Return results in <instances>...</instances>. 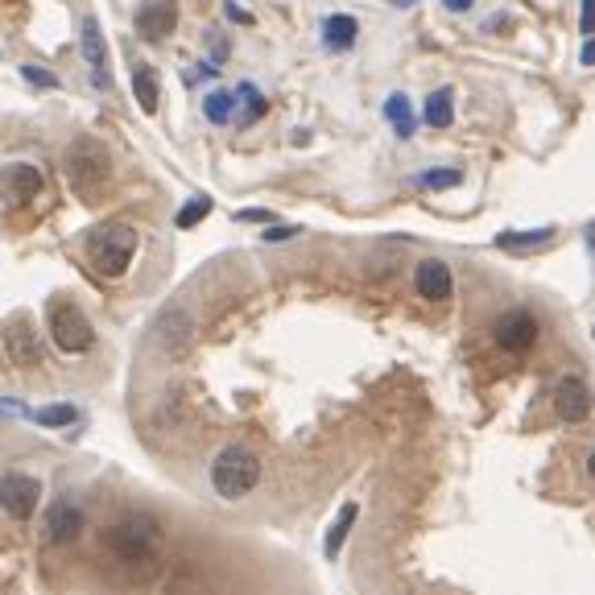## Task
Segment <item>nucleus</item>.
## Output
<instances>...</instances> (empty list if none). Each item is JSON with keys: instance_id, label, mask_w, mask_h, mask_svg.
<instances>
[{"instance_id": "17", "label": "nucleus", "mask_w": 595, "mask_h": 595, "mask_svg": "<svg viewBox=\"0 0 595 595\" xmlns=\"http://www.w3.org/2000/svg\"><path fill=\"white\" fill-rule=\"evenodd\" d=\"M355 37H360V21L348 18V13H331V18L323 21V42L331 50H348Z\"/></svg>"}, {"instance_id": "23", "label": "nucleus", "mask_w": 595, "mask_h": 595, "mask_svg": "<svg viewBox=\"0 0 595 595\" xmlns=\"http://www.w3.org/2000/svg\"><path fill=\"white\" fill-rule=\"evenodd\" d=\"M30 418H34L37 427H50V430H58V427H71L74 418H79V409H74V406H67V401H62V406L34 409V413H30Z\"/></svg>"}, {"instance_id": "16", "label": "nucleus", "mask_w": 595, "mask_h": 595, "mask_svg": "<svg viewBox=\"0 0 595 595\" xmlns=\"http://www.w3.org/2000/svg\"><path fill=\"white\" fill-rule=\"evenodd\" d=\"M455 120V100H451V88H434L422 104V125L427 129H446Z\"/></svg>"}, {"instance_id": "7", "label": "nucleus", "mask_w": 595, "mask_h": 595, "mask_svg": "<svg viewBox=\"0 0 595 595\" xmlns=\"http://www.w3.org/2000/svg\"><path fill=\"white\" fill-rule=\"evenodd\" d=\"M492 339H497V348L501 352H529L534 343H538V318L529 315V311H504L501 318H497V327H492Z\"/></svg>"}, {"instance_id": "2", "label": "nucleus", "mask_w": 595, "mask_h": 595, "mask_svg": "<svg viewBox=\"0 0 595 595\" xmlns=\"http://www.w3.org/2000/svg\"><path fill=\"white\" fill-rule=\"evenodd\" d=\"M257 483H260V459L248 446L232 443L211 459V488H215V497H223V501H244Z\"/></svg>"}, {"instance_id": "14", "label": "nucleus", "mask_w": 595, "mask_h": 595, "mask_svg": "<svg viewBox=\"0 0 595 595\" xmlns=\"http://www.w3.org/2000/svg\"><path fill=\"white\" fill-rule=\"evenodd\" d=\"M79 534H83V513H79V504L55 501L46 509V541H50V546L74 541Z\"/></svg>"}, {"instance_id": "13", "label": "nucleus", "mask_w": 595, "mask_h": 595, "mask_svg": "<svg viewBox=\"0 0 595 595\" xmlns=\"http://www.w3.org/2000/svg\"><path fill=\"white\" fill-rule=\"evenodd\" d=\"M413 290L427 298V302H446L451 290H455V278L439 257H427L418 269H413Z\"/></svg>"}, {"instance_id": "33", "label": "nucleus", "mask_w": 595, "mask_h": 595, "mask_svg": "<svg viewBox=\"0 0 595 595\" xmlns=\"http://www.w3.org/2000/svg\"><path fill=\"white\" fill-rule=\"evenodd\" d=\"M389 4H397V9H413L418 0H389Z\"/></svg>"}, {"instance_id": "12", "label": "nucleus", "mask_w": 595, "mask_h": 595, "mask_svg": "<svg viewBox=\"0 0 595 595\" xmlns=\"http://www.w3.org/2000/svg\"><path fill=\"white\" fill-rule=\"evenodd\" d=\"M174 25H178L174 0H149L145 9L137 13V34L145 37V42H166L174 34Z\"/></svg>"}, {"instance_id": "25", "label": "nucleus", "mask_w": 595, "mask_h": 595, "mask_svg": "<svg viewBox=\"0 0 595 595\" xmlns=\"http://www.w3.org/2000/svg\"><path fill=\"white\" fill-rule=\"evenodd\" d=\"M207 211H211V199H207V195H199V199H190V203L178 211V220H174V223L186 232V228H195L199 220H207Z\"/></svg>"}, {"instance_id": "3", "label": "nucleus", "mask_w": 595, "mask_h": 595, "mask_svg": "<svg viewBox=\"0 0 595 595\" xmlns=\"http://www.w3.org/2000/svg\"><path fill=\"white\" fill-rule=\"evenodd\" d=\"M112 174V158L104 141H95V137H79L71 149H67V183L83 195V199H92L100 186L108 183Z\"/></svg>"}, {"instance_id": "4", "label": "nucleus", "mask_w": 595, "mask_h": 595, "mask_svg": "<svg viewBox=\"0 0 595 595\" xmlns=\"http://www.w3.org/2000/svg\"><path fill=\"white\" fill-rule=\"evenodd\" d=\"M88 253H92V265L104 278H125L132 253H137V232H132L129 223H108V228L92 232Z\"/></svg>"}, {"instance_id": "24", "label": "nucleus", "mask_w": 595, "mask_h": 595, "mask_svg": "<svg viewBox=\"0 0 595 595\" xmlns=\"http://www.w3.org/2000/svg\"><path fill=\"white\" fill-rule=\"evenodd\" d=\"M232 104H236V95L232 92H211L203 104L207 120H211V125H228V120H232Z\"/></svg>"}, {"instance_id": "20", "label": "nucleus", "mask_w": 595, "mask_h": 595, "mask_svg": "<svg viewBox=\"0 0 595 595\" xmlns=\"http://www.w3.org/2000/svg\"><path fill=\"white\" fill-rule=\"evenodd\" d=\"M132 95H137L141 112H158L162 92H158V74H153V67H137V71H132Z\"/></svg>"}, {"instance_id": "8", "label": "nucleus", "mask_w": 595, "mask_h": 595, "mask_svg": "<svg viewBox=\"0 0 595 595\" xmlns=\"http://www.w3.org/2000/svg\"><path fill=\"white\" fill-rule=\"evenodd\" d=\"M555 413L562 422H587V413H592V389H587V381L575 376V372H567V376H558L555 381Z\"/></svg>"}, {"instance_id": "29", "label": "nucleus", "mask_w": 595, "mask_h": 595, "mask_svg": "<svg viewBox=\"0 0 595 595\" xmlns=\"http://www.w3.org/2000/svg\"><path fill=\"white\" fill-rule=\"evenodd\" d=\"M25 79H30V83H42V88H58V79L50 71H37V67H25Z\"/></svg>"}, {"instance_id": "34", "label": "nucleus", "mask_w": 595, "mask_h": 595, "mask_svg": "<svg viewBox=\"0 0 595 595\" xmlns=\"http://www.w3.org/2000/svg\"><path fill=\"white\" fill-rule=\"evenodd\" d=\"M587 471H592V476H595V451H592V455H587Z\"/></svg>"}, {"instance_id": "26", "label": "nucleus", "mask_w": 595, "mask_h": 595, "mask_svg": "<svg viewBox=\"0 0 595 595\" xmlns=\"http://www.w3.org/2000/svg\"><path fill=\"white\" fill-rule=\"evenodd\" d=\"M236 95L248 104V112H244V125H248V120H257V116H265V95H260L253 83H241V92H236Z\"/></svg>"}, {"instance_id": "22", "label": "nucleus", "mask_w": 595, "mask_h": 595, "mask_svg": "<svg viewBox=\"0 0 595 595\" xmlns=\"http://www.w3.org/2000/svg\"><path fill=\"white\" fill-rule=\"evenodd\" d=\"M459 183H464V174L455 166H434L418 174V186H422V190H451V186H459Z\"/></svg>"}, {"instance_id": "9", "label": "nucleus", "mask_w": 595, "mask_h": 595, "mask_svg": "<svg viewBox=\"0 0 595 595\" xmlns=\"http://www.w3.org/2000/svg\"><path fill=\"white\" fill-rule=\"evenodd\" d=\"M153 339H158L162 352L183 355L190 348V339H195V318L174 306V311H166V315L153 323Z\"/></svg>"}, {"instance_id": "1", "label": "nucleus", "mask_w": 595, "mask_h": 595, "mask_svg": "<svg viewBox=\"0 0 595 595\" xmlns=\"http://www.w3.org/2000/svg\"><path fill=\"white\" fill-rule=\"evenodd\" d=\"M104 546L120 562L145 567V562H153V558L162 555V525L153 517H145V513H129V517H120L116 525H108Z\"/></svg>"}, {"instance_id": "31", "label": "nucleus", "mask_w": 595, "mask_h": 595, "mask_svg": "<svg viewBox=\"0 0 595 595\" xmlns=\"http://www.w3.org/2000/svg\"><path fill=\"white\" fill-rule=\"evenodd\" d=\"M579 62H583V67H595V37L579 50Z\"/></svg>"}, {"instance_id": "10", "label": "nucleus", "mask_w": 595, "mask_h": 595, "mask_svg": "<svg viewBox=\"0 0 595 595\" xmlns=\"http://www.w3.org/2000/svg\"><path fill=\"white\" fill-rule=\"evenodd\" d=\"M4 352L13 364L21 369H34L37 360H42V343H37V331L25 323V318H13V323H4Z\"/></svg>"}, {"instance_id": "27", "label": "nucleus", "mask_w": 595, "mask_h": 595, "mask_svg": "<svg viewBox=\"0 0 595 595\" xmlns=\"http://www.w3.org/2000/svg\"><path fill=\"white\" fill-rule=\"evenodd\" d=\"M298 232H302L298 223H281V228H269V232H265L260 241H265V244H281V241H294Z\"/></svg>"}, {"instance_id": "28", "label": "nucleus", "mask_w": 595, "mask_h": 595, "mask_svg": "<svg viewBox=\"0 0 595 595\" xmlns=\"http://www.w3.org/2000/svg\"><path fill=\"white\" fill-rule=\"evenodd\" d=\"M583 4V13H579V30L583 34H595V0H579Z\"/></svg>"}, {"instance_id": "19", "label": "nucleus", "mask_w": 595, "mask_h": 595, "mask_svg": "<svg viewBox=\"0 0 595 595\" xmlns=\"http://www.w3.org/2000/svg\"><path fill=\"white\" fill-rule=\"evenodd\" d=\"M355 517H360V509H355V504H343V509H339V517H335V525L327 529V541H323L327 558H335L339 550H343V541H348V534H352Z\"/></svg>"}, {"instance_id": "11", "label": "nucleus", "mask_w": 595, "mask_h": 595, "mask_svg": "<svg viewBox=\"0 0 595 595\" xmlns=\"http://www.w3.org/2000/svg\"><path fill=\"white\" fill-rule=\"evenodd\" d=\"M37 190H42V170L30 166V162L9 166L4 178H0V195H4V203H13V207H25L30 199H37Z\"/></svg>"}, {"instance_id": "18", "label": "nucleus", "mask_w": 595, "mask_h": 595, "mask_svg": "<svg viewBox=\"0 0 595 595\" xmlns=\"http://www.w3.org/2000/svg\"><path fill=\"white\" fill-rule=\"evenodd\" d=\"M555 241V228H534V232H501L497 236V248L504 253H534L541 244Z\"/></svg>"}, {"instance_id": "21", "label": "nucleus", "mask_w": 595, "mask_h": 595, "mask_svg": "<svg viewBox=\"0 0 595 595\" xmlns=\"http://www.w3.org/2000/svg\"><path fill=\"white\" fill-rule=\"evenodd\" d=\"M385 120H393V129H397V137L406 141L409 132H413V108H409V95L393 92L389 100H385Z\"/></svg>"}, {"instance_id": "6", "label": "nucleus", "mask_w": 595, "mask_h": 595, "mask_svg": "<svg viewBox=\"0 0 595 595\" xmlns=\"http://www.w3.org/2000/svg\"><path fill=\"white\" fill-rule=\"evenodd\" d=\"M37 501H42V483L25 471H4L0 476V509L13 521H30L37 513Z\"/></svg>"}, {"instance_id": "5", "label": "nucleus", "mask_w": 595, "mask_h": 595, "mask_svg": "<svg viewBox=\"0 0 595 595\" xmlns=\"http://www.w3.org/2000/svg\"><path fill=\"white\" fill-rule=\"evenodd\" d=\"M50 339L58 343V352L83 355V352H92L95 331H92V323H88V315H83L74 302H67V306H55V315H50Z\"/></svg>"}, {"instance_id": "15", "label": "nucleus", "mask_w": 595, "mask_h": 595, "mask_svg": "<svg viewBox=\"0 0 595 595\" xmlns=\"http://www.w3.org/2000/svg\"><path fill=\"white\" fill-rule=\"evenodd\" d=\"M83 58H88V67H92V79L95 88H108V50H104V34H100V21L88 18L83 21Z\"/></svg>"}, {"instance_id": "30", "label": "nucleus", "mask_w": 595, "mask_h": 595, "mask_svg": "<svg viewBox=\"0 0 595 595\" xmlns=\"http://www.w3.org/2000/svg\"><path fill=\"white\" fill-rule=\"evenodd\" d=\"M241 220L244 223H269L273 215H269V211H241Z\"/></svg>"}, {"instance_id": "32", "label": "nucleus", "mask_w": 595, "mask_h": 595, "mask_svg": "<svg viewBox=\"0 0 595 595\" xmlns=\"http://www.w3.org/2000/svg\"><path fill=\"white\" fill-rule=\"evenodd\" d=\"M476 0H443V9H451V13H467Z\"/></svg>"}]
</instances>
